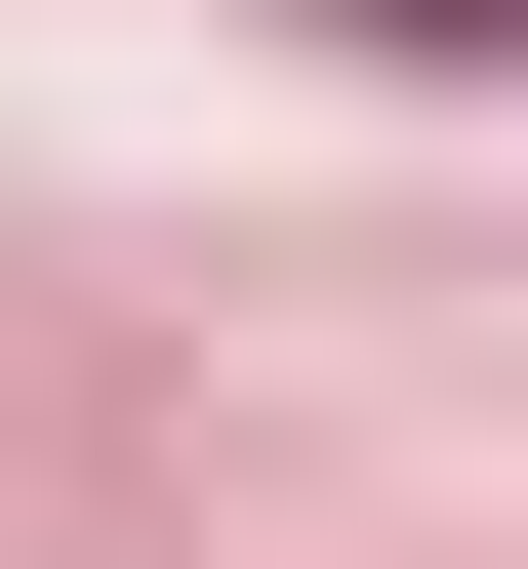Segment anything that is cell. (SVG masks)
<instances>
[{
	"label": "cell",
	"mask_w": 528,
	"mask_h": 569,
	"mask_svg": "<svg viewBox=\"0 0 528 569\" xmlns=\"http://www.w3.org/2000/svg\"><path fill=\"white\" fill-rule=\"evenodd\" d=\"M447 41H488V0H447Z\"/></svg>",
	"instance_id": "1"
}]
</instances>
